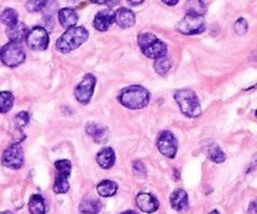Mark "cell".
<instances>
[{
  "label": "cell",
  "instance_id": "6da1fadb",
  "mask_svg": "<svg viewBox=\"0 0 257 214\" xmlns=\"http://www.w3.org/2000/svg\"><path fill=\"white\" fill-rule=\"evenodd\" d=\"M150 92L145 87L130 85V87L120 90V93L118 94V102L128 109L138 110L147 107L148 103H150Z\"/></svg>",
  "mask_w": 257,
  "mask_h": 214
},
{
  "label": "cell",
  "instance_id": "7a4b0ae2",
  "mask_svg": "<svg viewBox=\"0 0 257 214\" xmlns=\"http://www.w3.org/2000/svg\"><path fill=\"white\" fill-rule=\"evenodd\" d=\"M89 38V32L84 27H73L67 29L59 39L57 40V50L62 54H68L77 48H79L83 43H85Z\"/></svg>",
  "mask_w": 257,
  "mask_h": 214
},
{
  "label": "cell",
  "instance_id": "3957f363",
  "mask_svg": "<svg viewBox=\"0 0 257 214\" xmlns=\"http://www.w3.org/2000/svg\"><path fill=\"white\" fill-rule=\"evenodd\" d=\"M175 100L183 115L197 118L201 114V104L197 94L191 89H180L175 93Z\"/></svg>",
  "mask_w": 257,
  "mask_h": 214
},
{
  "label": "cell",
  "instance_id": "277c9868",
  "mask_svg": "<svg viewBox=\"0 0 257 214\" xmlns=\"http://www.w3.org/2000/svg\"><path fill=\"white\" fill-rule=\"evenodd\" d=\"M25 60V52L18 43L9 42L0 48V62L9 68H17Z\"/></svg>",
  "mask_w": 257,
  "mask_h": 214
},
{
  "label": "cell",
  "instance_id": "5b68a950",
  "mask_svg": "<svg viewBox=\"0 0 257 214\" xmlns=\"http://www.w3.org/2000/svg\"><path fill=\"white\" fill-rule=\"evenodd\" d=\"M54 167L57 169V175H55L53 190L55 194H64L69 190L68 178L72 172V163L68 159H59L54 163Z\"/></svg>",
  "mask_w": 257,
  "mask_h": 214
},
{
  "label": "cell",
  "instance_id": "8992f818",
  "mask_svg": "<svg viewBox=\"0 0 257 214\" xmlns=\"http://www.w3.org/2000/svg\"><path fill=\"white\" fill-rule=\"evenodd\" d=\"M206 23L205 18L197 17V15L186 14L185 18L178 23L177 30L181 34L185 35H196L205 32Z\"/></svg>",
  "mask_w": 257,
  "mask_h": 214
},
{
  "label": "cell",
  "instance_id": "52a82bcc",
  "mask_svg": "<svg viewBox=\"0 0 257 214\" xmlns=\"http://www.w3.org/2000/svg\"><path fill=\"white\" fill-rule=\"evenodd\" d=\"M2 164L9 169L18 170L24 164V152L18 143H14L4 150L2 155Z\"/></svg>",
  "mask_w": 257,
  "mask_h": 214
},
{
  "label": "cell",
  "instance_id": "ba28073f",
  "mask_svg": "<svg viewBox=\"0 0 257 214\" xmlns=\"http://www.w3.org/2000/svg\"><path fill=\"white\" fill-rule=\"evenodd\" d=\"M25 42H27L29 49L37 50V52L45 50L49 47V34H48V30H45L44 27H34L32 30H29Z\"/></svg>",
  "mask_w": 257,
  "mask_h": 214
},
{
  "label": "cell",
  "instance_id": "9c48e42d",
  "mask_svg": "<svg viewBox=\"0 0 257 214\" xmlns=\"http://www.w3.org/2000/svg\"><path fill=\"white\" fill-rule=\"evenodd\" d=\"M157 148L165 157L173 159L177 154L178 150V142L172 132L170 130H163L160 133L157 138Z\"/></svg>",
  "mask_w": 257,
  "mask_h": 214
},
{
  "label": "cell",
  "instance_id": "30bf717a",
  "mask_svg": "<svg viewBox=\"0 0 257 214\" xmlns=\"http://www.w3.org/2000/svg\"><path fill=\"white\" fill-rule=\"evenodd\" d=\"M95 83H97V79H95L94 75L85 74L84 78L82 79V82L75 87V99H77L80 104H88V103L90 102L93 92H94Z\"/></svg>",
  "mask_w": 257,
  "mask_h": 214
},
{
  "label": "cell",
  "instance_id": "8fae6325",
  "mask_svg": "<svg viewBox=\"0 0 257 214\" xmlns=\"http://www.w3.org/2000/svg\"><path fill=\"white\" fill-rule=\"evenodd\" d=\"M143 54L147 58H151V59H158V58H162L167 55V44L163 43L162 40L158 39L157 37L153 40H151L148 44H146L145 47L141 48Z\"/></svg>",
  "mask_w": 257,
  "mask_h": 214
},
{
  "label": "cell",
  "instance_id": "7c38bea8",
  "mask_svg": "<svg viewBox=\"0 0 257 214\" xmlns=\"http://www.w3.org/2000/svg\"><path fill=\"white\" fill-rule=\"evenodd\" d=\"M136 204H137L138 209L142 210L143 213H155L157 212L160 208V202L157 198L151 193H140L136 197Z\"/></svg>",
  "mask_w": 257,
  "mask_h": 214
},
{
  "label": "cell",
  "instance_id": "4fadbf2b",
  "mask_svg": "<svg viewBox=\"0 0 257 214\" xmlns=\"http://www.w3.org/2000/svg\"><path fill=\"white\" fill-rule=\"evenodd\" d=\"M202 149L205 154L212 160L213 163H223L226 160V154L220 145L215 142L213 139H207L203 142Z\"/></svg>",
  "mask_w": 257,
  "mask_h": 214
},
{
  "label": "cell",
  "instance_id": "5bb4252c",
  "mask_svg": "<svg viewBox=\"0 0 257 214\" xmlns=\"http://www.w3.org/2000/svg\"><path fill=\"white\" fill-rule=\"evenodd\" d=\"M114 23V12L110 9L100 10L95 14L93 25L98 32H105L110 28V25Z\"/></svg>",
  "mask_w": 257,
  "mask_h": 214
},
{
  "label": "cell",
  "instance_id": "9a60e30c",
  "mask_svg": "<svg viewBox=\"0 0 257 214\" xmlns=\"http://www.w3.org/2000/svg\"><path fill=\"white\" fill-rule=\"evenodd\" d=\"M114 23L122 29H128L136 24V14L127 8H119L114 13Z\"/></svg>",
  "mask_w": 257,
  "mask_h": 214
},
{
  "label": "cell",
  "instance_id": "2e32d148",
  "mask_svg": "<svg viewBox=\"0 0 257 214\" xmlns=\"http://www.w3.org/2000/svg\"><path fill=\"white\" fill-rule=\"evenodd\" d=\"M85 133H87L90 138H93V140H94L95 143L102 144V143L107 142L108 129L105 127H103V125H99L97 124V123L93 122L87 123V125H85Z\"/></svg>",
  "mask_w": 257,
  "mask_h": 214
},
{
  "label": "cell",
  "instance_id": "e0dca14e",
  "mask_svg": "<svg viewBox=\"0 0 257 214\" xmlns=\"http://www.w3.org/2000/svg\"><path fill=\"white\" fill-rule=\"evenodd\" d=\"M28 33H29V29H28L27 25L20 22L7 29V35L10 42L18 43V44H20V43L27 39Z\"/></svg>",
  "mask_w": 257,
  "mask_h": 214
},
{
  "label": "cell",
  "instance_id": "ac0fdd59",
  "mask_svg": "<svg viewBox=\"0 0 257 214\" xmlns=\"http://www.w3.org/2000/svg\"><path fill=\"white\" fill-rule=\"evenodd\" d=\"M58 19L64 29H70L73 27H77L78 14L72 8H63L58 12Z\"/></svg>",
  "mask_w": 257,
  "mask_h": 214
},
{
  "label": "cell",
  "instance_id": "d6986e66",
  "mask_svg": "<svg viewBox=\"0 0 257 214\" xmlns=\"http://www.w3.org/2000/svg\"><path fill=\"white\" fill-rule=\"evenodd\" d=\"M171 207L177 212H183L188 207V194L183 189H176L170 197Z\"/></svg>",
  "mask_w": 257,
  "mask_h": 214
},
{
  "label": "cell",
  "instance_id": "ffe728a7",
  "mask_svg": "<svg viewBox=\"0 0 257 214\" xmlns=\"http://www.w3.org/2000/svg\"><path fill=\"white\" fill-rule=\"evenodd\" d=\"M95 160L103 169H110L115 163V154L112 148H103L95 155Z\"/></svg>",
  "mask_w": 257,
  "mask_h": 214
},
{
  "label": "cell",
  "instance_id": "44dd1931",
  "mask_svg": "<svg viewBox=\"0 0 257 214\" xmlns=\"http://www.w3.org/2000/svg\"><path fill=\"white\" fill-rule=\"evenodd\" d=\"M102 209V203L94 197L83 198L79 204L80 214H98Z\"/></svg>",
  "mask_w": 257,
  "mask_h": 214
},
{
  "label": "cell",
  "instance_id": "7402d4cb",
  "mask_svg": "<svg viewBox=\"0 0 257 214\" xmlns=\"http://www.w3.org/2000/svg\"><path fill=\"white\" fill-rule=\"evenodd\" d=\"M97 192L100 197H104V198L113 197V195L117 194L118 184L115 182H113V180L104 179L100 183H98Z\"/></svg>",
  "mask_w": 257,
  "mask_h": 214
},
{
  "label": "cell",
  "instance_id": "603a6c76",
  "mask_svg": "<svg viewBox=\"0 0 257 214\" xmlns=\"http://www.w3.org/2000/svg\"><path fill=\"white\" fill-rule=\"evenodd\" d=\"M28 209L30 214H45L47 208H45L44 198L40 194H33L28 203Z\"/></svg>",
  "mask_w": 257,
  "mask_h": 214
},
{
  "label": "cell",
  "instance_id": "cb8c5ba5",
  "mask_svg": "<svg viewBox=\"0 0 257 214\" xmlns=\"http://www.w3.org/2000/svg\"><path fill=\"white\" fill-rule=\"evenodd\" d=\"M0 22L3 24L7 25L8 28L13 27L17 23H19V15H18V12L13 8H5L2 13H0Z\"/></svg>",
  "mask_w": 257,
  "mask_h": 214
},
{
  "label": "cell",
  "instance_id": "d4e9b609",
  "mask_svg": "<svg viewBox=\"0 0 257 214\" xmlns=\"http://www.w3.org/2000/svg\"><path fill=\"white\" fill-rule=\"evenodd\" d=\"M206 13L205 3L202 0H188L186 4V14L203 17Z\"/></svg>",
  "mask_w": 257,
  "mask_h": 214
},
{
  "label": "cell",
  "instance_id": "484cf974",
  "mask_svg": "<svg viewBox=\"0 0 257 214\" xmlns=\"http://www.w3.org/2000/svg\"><path fill=\"white\" fill-rule=\"evenodd\" d=\"M14 105V95L10 92H0V113H8Z\"/></svg>",
  "mask_w": 257,
  "mask_h": 214
},
{
  "label": "cell",
  "instance_id": "4316f807",
  "mask_svg": "<svg viewBox=\"0 0 257 214\" xmlns=\"http://www.w3.org/2000/svg\"><path fill=\"white\" fill-rule=\"evenodd\" d=\"M155 70L157 74L160 75H166L168 73V70L171 69V67H172V62H171L170 58L166 55V57H162V58H158V59H156L155 62Z\"/></svg>",
  "mask_w": 257,
  "mask_h": 214
},
{
  "label": "cell",
  "instance_id": "83f0119b",
  "mask_svg": "<svg viewBox=\"0 0 257 214\" xmlns=\"http://www.w3.org/2000/svg\"><path fill=\"white\" fill-rule=\"evenodd\" d=\"M40 12L44 14L45 18H52L58 12V4L55 0H43Z\"/></svg>",
  "mask_w": 257,
  "mask_h": 214
},
{
  "label": "cell",
  "instance_id": "f1b7e54d",
  "mask_svg": "<svg viewBox=\"0 0 257 214\" xmlns=\"http://www.w3.org/2000/svg\"><path fill=\"white\" fill-rule=\"evenodd\" d=\"M233 29L237 35H245L248 30V23L245 18H240V19L236 20L235 25H233Z\"/></svg>",
  "mask_w": 257,
  "mask_h": 214
},
{
  "label": "cell",
  "instance_id": "f546056e",
  "mask_svg": "<svg viewBox=\"0 0 257 214\" xmlns=\"http://www.w3.org/2000/svg\"><path fill=\"white\" fill-rule=\"evenodd\" d=\"M28 123H29V114H28V112H25V110H23V112H19L14 117L15 127L23 128V127H25Z\"/></svg>",
  "mask_w": 257,
  "mask_h": 214
},
{
  "label": "cell",
  "instance_id": "4dcf8cb0",
  "mask_svg": "<svg viewBox=\"0 0 257 214\" xmlns=\"http://www.w3.org/2000/svg\"><path fill=\"white\" fill-rule=\"evenodd\" d=\"M133 173H135L137 177L145 178L147 175V169H146L145 164H143L141 160H136L133 162Z\"/></svg>",
  "mask_w": 257,
  "mask_h": 214
},
{
  "label": "cell",
  "instance_id": "1f68e13d",
  "mask_svg": "<svg viewBox=\"0 0 257 214\" xmlns=\"http://www.w3.org/2000/svg\"><path fill=\"white\" fill-rule=\"evenodd\" d=\"M43 0H28L25 4V9L29 13H37L40 12V7H42Z\"/></svg>",
  "mask_w": 257,
  "mask_h": 214
},
{
  "label": "cell",
  "instance_id": "d6a6232c",
  "mask_svg": "<svg viewBox=\"0 0 257 214\" xmlns=\"http://www.w3.org/2000/svg\"><path fill=\"white\" fill-rule=\"evenodd\" d=\"M256 168H257V154L253 155V158H252V162H251L250 167L247 168V173H251V172H252V170H255Z\"/></svg>",
  "mask_w": 257,
  "mask_h": 214
},
{
  "label": "cell",
  "instance_id": "836d02e7",
  "mask_svg": "<svg viewBox=\"0 0 257 214\" xmlns=\"http://www.w3.org/2000/svg\"><path fill=\"white\" fill-rule=\"evenodd\" d=\"M248 212L250 214H257V203L256 202H251L250 207H248Z\"/></svg>",
  "mask_w": 257,
  "mask_h": 214
},
{
  "label": "cell",
  "instance_id": "e575fe53",
  "mask_svg": "<svg viewBox=\"0 0 257 214\" xmlns=\"http://www.w3.org/2000/svg\"><path fill=\"white\" fill-rule=\"evenodd\" d=\"M178 2H180V0H162V3H165L168 7H175L176 4H178Z\"/></svg>",
  "mask_w": 257,
  "mask_h": 214
},
{
  "label": "cell",
  "instance_id": "d590c367",
  "mask_svg": "<svg viewBox=\"0 0 257 214\" xmlns=\"http://www.w3.org/2000/svg\"><path fill=\"white\" fill-rule=\"evenodd\" d=\"M127 2H128V4L133 5V7H137V5L142 4V3L145 2V0H127Z\"/></svg>",
  "mask_w": 257,
  "mask_h": 214
},
{
  "label": "cell",
  "instance_id": "8d00e7d4",
  "mask_svg": "<svg viewBox=\"0 0 257 214\" xmlns=\"http://www.w3.org/2000/svg\"><path fill=\"white\" fill-rule=\"evenodd\" d=\"M92 3H94V4H98V5H103V4H107L108 0H90Z\"/></svg>",
  "mask_w": 257,
  "mask_h": 214
},
{
  "label": "cell",
  "instance_id": "74e56055",
  "mask_svg": "<svg viewBox=\"0 0 257 214\" xmlns=\"http://www.w3.org/2000/svg\"><path fill=\"white\" fill-rule=\"evenodd\" d=\"M118 2H119V0H108L107 4H109L110 7H112V5H115V4H117Z\"/></svg>",
  "mask_w": 257,
  "mask_h": 214
},
{
  "label": "cell",
  "instance_id": "f35d334b",
  "mask_svg": "<svg viewBox=\"0 0 257 214\" xmlns=\"http://www.w3.org/2000/svg\"><path fill=\"white\" fill-rule=\"evenodd\" d=\"M120 214H138V213L135 212V210H124V212H122Z\"/></svg>",
  "mask_w": 257,
  "mask_h": 214
},
{
  "label": "cell",
  "instance_id": "ab89813d",
  "mask_svg": "<svg viewBox=\"0 0 257 214\" xmlns=\"http://www.w3.org/2000/svg\"><path fill=\"white\" fill-rule=\"evenodd\" d=\"M208 214H220V212H218L217 209H213L212 212H211V213H208Z\"/></svg>",
  "mask_w": 257,
  "mask_h": 214
},
{
  "label": "cell",
  "instance_id": "60d3db41",
  "mask_svg": "<svg viewBox=\"0 0 257 214\" xmlns=\"http://www.w3.org/2000/svg\"><path fill=\"white\" fill-rule=\"evenodd\" d=\"M0 214H13V213L9 212V210H4V212H0Z\"/></svg>",
  "mask_w": 257,
  "mask_h": 214
},
{
  "label": "cell",
  "instance_id": "b9f144b4",
  "mask_svg": "<svg viewBox=\"0 0 257 214\" xmlns=\"http://www.w3.org/2000/svg\"><path fill=\"white\" fill-rule=\"evenodd\" d=\"M255 115H256V118H257V109H256V112H255Z\"/></svg>",
  "mask_w": 257,
  "mask_h": 214
},
{
  "label": "cell",
  "instance_id": "7bdbcfd3",
  "mask_svg": "<svg viewBox=\"0 0 257 214\" xmlns=\"http://www.w3.org/2000/svg\"><path fill=\"white\" fill-rule=\"evenodd\" d=\"M70 2H77V0H70Z\"/></svg>",
  "mask_w": 257,
  "mask_h": 214
}]
</instances>
